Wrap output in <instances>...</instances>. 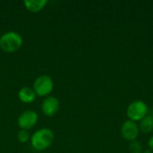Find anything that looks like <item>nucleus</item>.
I'll use <instances>...</instances> for the list:
<instances>
[{
    "label": "nucleus",
    "mask_w": 153,
    "mask_h": 153,
    "mask_svg": "<svg viewBox=\"0 0 153 153\" xmlns=\"http://www.w3.org/2000/svg\"><path fill=\"white\" fill-rule=\"evenodd\" d=\"M55 140V134L49 128H40L33 133L30 137V144L36 151L41 152L48 149Z\"/></svg>",
    "instance_id": "nucleus-1"
},
{
    "label": "nucleus",
    "mask_w": 153,
    "mask_h": 153,
    "mask_svg": "<svg viewBox=\"0 0 153 153\" xmlns=\"http://www.w3.org/2000/svg\"><path fill=\"white\" fill-rule=\"evenodd\" d=\"M23 43L22 37L16 31H7L0 36V49L4 53L18 51Z\"/></svg>",
    "instance_id": "nucleus-2"
},
{
    "label": "nucleus",
    "mask_w": 153,
    "mask_h": 153,
    "mask_svg": "<svg viewBox=\"0 0 153 153\" xmlns=\"http://www.w3.org/2000/svg\"><path fill=\"white\" fill-rule=\"evenodd\" d=\"M149 113V107L143 100H136L132 101L126 108V116L128 120L139 123Z\"/></svg>",
    "instance_id": "nucleus-3"
},
{
    "label": "nucleus",
    "mask_w": 153,
    "mask_h": 153,
    "mask_svg": "<svg viewBox=\"0 0 153 153\" xmlns=\"http://www.w3.org/2000/svg\"><path fill=\"white\" fill-rule=\"evenodd\" d=\"M32 89L36 96L48 97L54 90V81L49 75H39L34 80Z\"/></svg>",
    "instance_id": "nucleus-4"
},
{
    "label": "nucleus",
    "mask_w": 153,
    "mask_h": 153,
    "mask_svg": "<svg viewBox=\"0 0 153 153\" xmlns=\"http://www.w3.org/2000/svg\"><path fill=\"white\" fill-rule=\"evenodd\" d=\"M121 135L122 137L128 141V142H134L136 141L139 134H140V128L138 123H135L131 120H126L120 128Z\"/></svg>",
    "instance_id": "nucleus-5"
},
{
    "label": "nucleus",
    "mask_w": 153,
    "mask_h": 153,
    "mask_svg": "<svg viewBox=\"0 0 153 153\" xmlns=\"http://www.w3.org/2000/svg\"><path fill=\"white\" fill-rule=\"evenodd\" d=\"M38 119H39V117L35 111L25 110L22 114H20V116L18 117L17 125L20 127V129L29 131L30 129L33 128L36 126Z\"/></svg>",
    "instance_id": "nucleus-6"
},
{
    "label": "nucleus",
    "mask_w": 153,
    "mask_h": 153,
    "mask_svg": "<svg viewBox=\"0 0 153 153\" xmlns=\"http://www.w3.org/2000/svg\"><path fill=\"white\" fill-rule=\"evenodd\" d=\"M60 108V102L59 100L54 96L47 97L43 102L41 103V110L44 115L47 117H53L55 116Z\"/></svg>",
    "instance_id": "nucleus-7"
},
{
    "label": "nucleus",
    "mask_w": 153,
    "mask_h": 153,
    "mask_svg": "<svg viewBox=\"0 0 153 153\" xmlns=\"http://www.w3.org/2000/svg\"><path fill=\"white\" fill-rule=\"evenodd\" d=\"M36 93L34 92L32 88L30 87H22L18 91V99L21 102L24 104H30L34 102L36 100Z\"/></svg>",
    "instance_id": "nucleus-8"
},
{
    "label": "nucleus",
    "mask_w": 153,
    "mask_h": 153,
    "mask_svg": "<svg viewBox=\"0 0 153 153\" xmlns=\"http://www.w3.org/2000/svg\"><path fill=\"white\" fill-rule=\"evenodd\" d=\"M24 7L30 13H39L48 4L47 0H26L23 2Z\"/></svg>",
    "instance_id": "nucleus-9"
},
{
    "label": "nucleus",
    "mask_w": 153,
    "mask_h": 153,
    "mask_svg": "<svg viewBox=\"0 0 153 153\" xmlns=\"http://www.w3.org/2000/svg\"><path fill=\"white\" fill-rule=\"evenodd\" d=\"M140 132L143 134H149L153 131V115H147L139 122Z\"/></svg>",
    "instance_id": "nucleus-10"
},
{
    "label": "nucleus",
    "mask_w": 153,
    "mask_h": 153,
    "mask_svg": "<svg viewBox=\"0 0 153 153\" xmlns=\"http://www.w3.org/2000/svg\"><path fill=\"white\" fill-rule=\"evenodd\" d=\"M30 134L29 131L27 130H22V129H20L18 134H17V140L19 143H28L29 141H30Z\"/></svg>",
    "instance_id": "nucleus-11"
},
{
    "label": "nucleus",
    "mask_w": 153,
    "mask_h": 153,
    "mask_svg": "<svg viewBox=\"0 0 153 153\" xmlns=\"http://www.w3.org/2000/svg\"><path fill=\"white\" fill-rule=\"evenodd\" d=\"M129 151L131 153H142L143 152V146L140 142L134 141L130 143L129 145Z\"/></svg>",
    "instance_id": "nucleus-12"
},
{
    "label": "nucleus",
    "mask_w": 153,
    "mask_h": 153,
    "mask_svg": "<svg viewBox=\"0 0 153 153\" xmlns=\"http://www.w3.org/2000/svg\"><path fill=\"white\" fill-rule=\"evenodd\" d=\"M148 147H149V149H150L151 151H152L153 152V135H152V136L150 137V139H149V141H148Z\"/></svg>",
    "instance_id": "nucleus-13"
},
{
    "label": "nucleus",
    "mask_w": 153,
    "mask_h": 153,
    "mask_svg": "<svg viewBox=\"0 0 153 153\" xmlns=\"http://www.w3.org/2000/svg\"><path fill=\"white\" fill-rule=\"evenodd\" d=\"M142 153H153L152 151H151L150 149H147V150H144V151H143V152Z\"/></svg>",
    "instance_id": "nucleus-14"
},
{
    "label": "nucleus",
    "mask_w": 153,
    "mask_h": 153,
    "mask_svg": "<svg viewBox=\"0 0 153 153\" xmlns=\"http://www.w3.org/2000/svg\"><path fill=\"white\" fill-rule=\"evenodd\" d=\"M152 115H153V107H152Z\"/></svg>",
    "instance_id": "nucleus-15"
}]
</instances>
